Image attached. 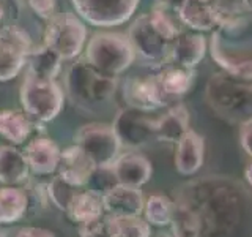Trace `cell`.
<instances>
[{"mask_svg": "<svg viewBox=\"0 0 252 237\" xmlns=\"http://www.w3.org/2000/svg\"><path fill=\"white\" fill-rule=\"evenodd\" d=\"M26 3L38 18L44 21H49L57 14V0H26Z\"/></svg>", "mask_w": 252, "mask_h": 237, "instance_id": "cell-32", "label": "cell"}, {"mask_svg": "<svg viewBox=\"0 0 252 237\" xmlns=\"http://www.w3.org/2000/svg\"><path fill=\"white\" fill-rule=\"evenodd\" d=\"M207 97L210 105L220 114L233 118H252V81L216 75L208 81Z\"/></svg>", "mask_w": 252, "mask_h": 237, "instance_id": "cell-5", "label": "cell"}, {"mask_svg": "<svg viewBox=\"0 0 252 237\" xmlns=\"http://www.w3.org/2000/svg\"><path fill=\"white\" fill-rule=\"evenodd\" d=\"M115 185H118V180L112 171V166H104V168H96L93 171L85 190H89V192L102 198Z\"/></svg>", "mask_w": 252, "mask_h": 237, "instance_id": "cell-30", "label": "cell"}, {"mask_svg": "<svg viewBox=\"0 0 252 237\" xmlns=\"http://www.w3.org/2000/svg\"><path fill=\"white\" fill-rule=\"evenodd\" d=\"M93 68L109 76H118L136 60L131 41L120 32H98L85 44V57Z\"/></svg>", "mask_w": 252, "mask_h": 237, "instance_id": "cell-2", "label": "cell"}, {"mask_svg": "<svg viewBox=\"0 0 252 237\" xmlns=\"http://www.w3.org/2000/svg\"><path fill=\"white\" fill-rule=\"evenodd\" d=\"M175 168L181 176H192L203 166L205 160V141L199 133L189 130L177 142Z\"/></svg>", "mask_w": 252, "mask_h": 237, "instance_id": "cell-17", "label": "cell"}, {"mask_svg": "<svg viewBox=\"0 0 252 237\" xmlns=\"http://www.w3.org/2000/svg\"><path fill=\"white\" fill-rule=\"evenodd\" d=\"M177 35V26L172 22L169 13L161 8L139 16L128 30L136 57L139 55L150 65H164L170 60L172 44Z\"/></svg>", "mask_w": 252, "mask_h": 237, "instance_id": "cell-1", "label": "cell"}, {"mask_svg": "<svg viewBox=\"0 0 252 237\" xmlns=\"http://www.w3.org/2000/svg\"><path fill=\"white\" fill-rule=\"evenodd\" d=\"M207 52V40L202 34H178L172 44L170 60L185 68H195Z\"/></svg>", "mask_w": 252, "mask_h": 237, "instance_id": "cell-19", "label": "cell"}, {"mask_svg": "<svg viewBox=\"0 0 252 237\" xmlns=\"http://www.w3.org/2000/svg\"><path fill=\"white\" fill-rule=\"evenodd\" d=\"M240 142H241V147L244 149V152L252 158V118L243 125L241 133H240Z\"/></svg>", "mask_w": 252, "mask_h": 237, "instance_id": "cell-34", "label": "cell"}, {"mask_svg": "<svg viewBox=\"0 0 252 237\" xmlns=\"http://www.w3.org/2000/svg\"><path fill=\"white\" fill-rule=\"evenodd\" d=\"M2 19H3V8L0 6V21H2Z\"/></svg>", "mask_w": 252, "mask_h": 237, "instance_id": "cell-37", "label": "cell"}, {"mask_svg": "<svg viewBox=\"0 0 252 237\" xmlns=\"http://www.w3.org/2000/svg\"><path fill=\"white\" fill-rule=\"evenodd\" d=\"M32 49V40L19 26L0 29V82L16 78L26 67Z\"/></svg>", "mask_w": 252, "mask_h": 237, "instance_id": "cell-9", "label": "cell"}, {"mask_svg": "<svg viewBox=\"0 0 252 237\" xmlns=\"http://www.w3.org/2000/svg\"><path fill=\"white\" fill-rule=\"evenodd\" d=\"M112 126L123 147L139 149L156 139V118L147 111L126 106L117 113Z\"/></svg>", "mask_w": 252, "mask_h": 237, "instance_id": "cell-10", "label": "cell"}, {"mask_svg": "<svg viewBox=\"0 0 252 237\" xmlns=\"http://www.w3.org/2000/svg\"><path fill=\"white\" fill-rule=\"evenodd\" d=\"M112 237H150L152 229L145 218L137 217H109Z\"/></svg>", "mask_w": 252, "mask_h": 237, "instance_id": "cell-29", "label": "cell"}, {"mask_svg": "<svg viewBox=\"0 0 252 237\" xmlns=\"http://www.w3.org/2000/svg\"><path fill=\"white\" fill-rule=\"evenodd\" d=\"M30 205L27 192L21 187L0 188V225H13L26 217Z\"/></svg>", "mask_w": 252, "mask_h": 237, "instance_id": "cell-21", "label": "cell"}, {"mask_svg": "<svg viewBox=\"0 0 252 237\" xmlns=\"http://www.w3.org/2000/svg\"><path fill=\"white\" fill-rule=\"evenodd\" d=\"M165 237H173V236H165Z\"/></svg>", "mask_w": 252, "mask_h": 237, "instance_id": "cell-39", "label": "cell"}, {"mask_svg": "<svg viewBox=\"0 0 252 237\" xmlns=\"http://www.w3.org/2000/svg\"><path fill=\"white\" fill-rule=\"evenodd\" d=\"M24 154H26L32 174H35V176H54V174H57L62 149L51 138L36 136L35 139L27 142Z\"/></svg>", "mask_w": 252, "mask_h": 237, "instance_id": "cell-12", "label": "cell"}, {"mask_svg": "<svg viewBox=\"0 0 252 237\" xmlns=\"http://www.w3.org/2000/svg\"><path fill=\"white\" fill-rule=\"evenodd\" d=\"M71 3L84 22L107 29L129 21L140 0H71Z\"/></svg>", "mask_w": 252, "mask_h": 237, "instance_id": "cell-8", "label": "cell"}, {"mask_svg": "<svg viewBox=\"0 0 252 237\" xmlns=\"http://www.w3.org/2000/svg\"><path fill=\"white\" fill-rule=\"evenodd\" d=\"M244 176H246V180L249 182V185L252 187V163L246 168V172H244Z\"/></svg>", "mask_w": 252, "mask_h": 237, "instance_id": "cell-36", "label": "cell"}, {"mask_svg": "<svg viewBox=\"0 0 252 237\" xmlns=\"http://www.w3.org/2000/svg\"><path fill=\"white\" fill-rule=\"evenodd\" d=\"M46 187V198L52 205H55L62 212H68L71 202H73L76 193L81 188L68 184L66 180H63L59 174H54L52 179L44 185Z\"/></svg>", "mask_w": 252, "mask_h": 237, "instance_id": "cell-28", "label": "cell"}, {"mask_svg": "<svg viewBox=\"0 0 252 237\" xmlns=\"http://www.w3.org/2000/svg\"><path fill=\"white\" fill-rule=\"evenodd\" d=\"M13 237H55V234L44 228L26 226V228H21L19 231H16Z\"/></svg>", "mask_w": 252, "mask_h": 237, "instance_id": "cell-33", "label": "cell"}, {"mask_svg": "<svg viewBox=\"0 0 252 237\" xmlns=\"http://www.w3.org/2000/svg\"><path fill=\"white\" fill-rule=\"evenodd\" d=\"M79 237H112L110 220L107 215L79 225Z\"/></svg>", "mask_w": 252, "mask_h": 237, "instance_id": "cell-31", "label": "cell"}, {"mask_svg": "<svg viewBox=\"0 0 252 237\" xmlns=\"http://www.w3.org/2000/svg\"><path fill=\"white\" fill-rule=\"evenodd\" d=\"M87 43L85 22L74 13L55 14L47 21L44 44L57 52L63 60H74Z\"/></svg>", "mask_w": 252, "mask_h": 237, "instance_id": "cell-6", "label": "cell"}, {"mask_svg": "<svg viewBox=\"0 0 252 237\" xmlns=\"http://www.w3.org/2000/svg\"><path fill=\"white\" fill-rule=\"evenodd\" d=\"M178 16L185 26L195 32L213 30L222 24V18L213 0H186Z\"/></svg>", "mask_w": 252, "mask_h": 237, "instance_id": "cell-16", "label": "cell"}, {"mask_svg": "<svg viewBox=\"0 0 252 237\" xmlns=\"http://www.w3.org/2000/svg\"><path fill=\"white\" fill-rule=\"evenodd\" d=\"M65 62L60 55L51 49L47 44L32 47L27 55V73H32L39 78L55 79L62 70V63Z\"/></svg>", "mask_w": 252, "mask_h": 237, "instance_id": "cell-23", "label": "cell"}, {"mask_svg": "<svg viewBox=\"0 0 252 237\" xmlns=\"http://www.w3.org/2000/svg\"><path fill=\"white\" fill-rule=\"evenodd\" d=\"M173 210H175V202L170 201L167 196L152 195L145 199L142 213H144V218L150 226L164 228L170 225Z\"/></svg>", "mask_w": 252, "mask_h": 237, "instance_id": "cell-26", "label": "cell"}, {"mask_svg": "<svg viewBox=\"0 0 252 237\" xmlns=\"http://www.w3.org/2000/svg\"><path fill=\"white\" fill-rule=\"evenodd\" d=\"M19 98L22 111L33 123L52 122L62 113L65 103V95L55 79L39 78L32 73L24 78Z\"/></svg>", "mask_w": 252, "mask_h": 237, "instance_id": "cell-4", "label": "cell"}, {"mask_svg": "<svg viewBox=\"0 0 252 237\" xmlns=\"http://www.w3.org/2000/svg\"><path fill=\"white\" fill-rule=\"evenodd\" d=\"M30 172L24 150L14 146H0V184L19 187L29 180Z\"/></svg>", "mask_w": 252, "mask_h": 237, "instance_id": "cell-18", "label": "cell"}, {"mask_svg": "<svg viewBox=\"0 0 252 237\" xmlns=\"http://www.w3.org/2000/svg\"><path fill=\"white\" fill-rule=\"evenodd\" d=\"M0 237H6V234L5 233H0Z\"/></svg>", "mask_w": 252, "mask_h": 237, "instance_id": "cell-38", "label": "cell"}, {"mask_svg": "<svg viewBox=\"0 0 252 237\" xmlns=\"http://www.w3.org/2000/svg\"><path fill=\"white\" fill-rule=\"evenodd\" d=\"M186 0H158V8H161L164 11H173L178 13L181 6L185 5Z\"/></svg>", "mask_w": 252, "mask_h": 237, "instance_id": "cell-35", "label": "cell"}, {"mask_svg": "<svg viewBox=\"0 0 252 237\" xmlns=\"http://www.w3.org/2000/svg\"><path fill=\"white\" fill-rule=\"evenodd\" d=\"M0 226H2V225H0Z\"/></svg>", "mask_w": 252, "mask_h": 237, "instance_id": "cell-41", "label": "cell"}, {"mask_svg": "<svg viewBox=\"0 0 252 237\" xmlns=\"http://www.w3.org/2000/svg\"><path fill=\"white\" fill-rule=\"evenodd\" d=\"M94 169H96V166L92 163L90 158L84 154V150L77 144L62 150L57 174L68 184L77 188H85Z\"/></svg>", "mask_w": 252, "mask_h": 237, "instance_id": "cell-14", "label": "cell"}, {"mask_svg": "<svg viewBox=\"0 0 252 237\" xmlns=\"http://www.w3.org/2000/svg\"><path fill=\"white\" fill-rule=\"evenodd\" d=\"M170 226L173 237H199L200 234L199 217L185 204H175Z\"/></svg>", "mask_w": 252, "mask_h": 237, "instance_id": "cell-27", "label": "cell"}, {"mask_svg": "<svg viewBox=\"0 0 252 237\" xmlns=\"http://www.w3.org/2000/svg\"><path fill=\"white\" fill-rule=\"evenodd\" d=\"M189 130V113L183 105L172 106L164 116L156 118V141L177 144Z\"/></svg>", "mask_w": 252, "mask_h": 237, "instance_id": "cell-20", "label": "cell"}, {"mask_svg": "<svg viewBox=\"0 0 252 237\" xmlns=\"http://www.w3.org/2000/svg\"><path fill=\"white\" fill-rule=\"evenodd\" d=\"M161 89L167 97H178L186 93L194 82V70L180 67L177 63L165 65L156 73Z\"/></svg>", "mask_w": 252, "mask_h": 237, "instance_id": "cell-25", "label": "cell"}, {"mask_svg": "<svg viewBox=\"0 0 252 237\" xmlns=\"http://www.w3.org/2000/svg\"><path fill=\"white\" fill-rule=\"evenodd\" d=\"M112 171L118 180V184L140 188L148 184L152 179L153 168L148 158L136 152L120 154L112 163Z\"/></svg>", "mask_w": 252, "mask_h": 237, "instance_id": "cell-15", "label": "cell"}, {"mask_svg": "<svg viewBox=\"0 0 252 237\" xmlns=\"http://www.w3.org/2000/svg\"><path fill=\"white\" fill-rule=\"evenodd\" d=\"M145 198L142 190L118 184L102 196V205L107 217H137L144 212Z\"/></svg>", "mask_w": 252, "mask_h": 237, "instance_id": "cell-13", "label": "cell"}, {"mask_svg": "<svg viewBox=\"0 0 252 237\" xmlns=\"http://www.w3.org/2000/svg\"><path fill=\"white\" fill-rule=\"evenodd\" d=\"M32 125L29 116L21 111L2 109L0 111V136L5 138L13 146L24 144L32 133Z\"/></svg>", "mask_w": 252, "mask_h": 237, "instance_id": "cell-24", "label": "cell"}, {"mask_svg": "<svg viewBox=\"0 0 252 237\" xmlns=\"http://www.w3.org/2000/svg\"><path fill=\"white\" fill-rule=\"evenodd\" d=\"M74 144L84 150L96 168L112 166L123 147L114 126L106 123H87L81 126L74 134Z\"/></svg>", "mask_w": 252, "mask_h": 237, "instance_id": "cell-7", "label": "cell"}, {"mask_svg": "<svg viewBox=\"0 0 252 237\" xmlns=\"http://www.w3.org/2000/svg\"><path fill=\"white\" fill-rule=\"evenodd\" d=\"M123 98L126 106L152 113L162 108L169 101V97L161 89L156 75L132 76L123 84Z\"/></svg>", "mask_w": 252, "mask_h": 237, "instance_id": "cell-11", "label": "cell"}, {"mask_svg": "<svg viewBox=\"0 0 252 237\" xmlns=\"http://www.w3.org/2000/svg\"><path fill=\"white\" fill-rule=\"evenodd\" d=\"M65 87L76 105L92 106L112 98L118 87V76L101 73L85 59H79L66 71Z\"/></svg>", "mask_w": 252, "mask_h": 237, "instance_id": "cell-3", "label": "cell"}, {"mask_svg": "<svg viewBox=\"0 0 252 237\" xmlns=\"http://www.w3.org/2000/svg\"><path fill=\"white\" fill-rule=\"evenodd\" d=\"M66 215L76 225H82L87 223V221L104 217L106 212H104V205H102V198L89 192V190L81 188L76 193Z\"/></svg>", "mask_w": 252, "mask_h": 237, "instance_id": "cell-22", "label": "cell"}, {"mask_svg": "<svg viewBox=\"0 0 252 237\" xmlns=\"http://www.w3.org/2000/svg\"><path fill=\"white\" fill-rule=\"evenodd\" d=\"M14 2H19V0H14Z\"/></svg>", "mask_w": 252, "mask_h": 237, "instance_id": "cell-40", "label": "cell"}]
</instances>
